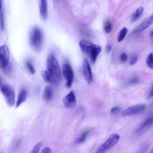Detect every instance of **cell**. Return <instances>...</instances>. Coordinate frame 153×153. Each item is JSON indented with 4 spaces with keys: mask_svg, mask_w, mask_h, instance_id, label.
<instances>
[{
    "mask_svg": "<svg viewBox=\"0 0 153 153\" xmlns=\"http://www.w3.org/2000/svg\"><path fill=\"white\" fill-rule=\"evenodd\" d=\"M47 71L53 78L55 84H58L62 80V73L57 60L53 55H50L47 59Z\"/></svg>",
    "mask_w": 153,
    "mask_h": 153,
    "instance_id": "6da1fadb",
    "label": "cell"
},
{
    "mask_svg": "<svg viewBox=\"0 0 153 153\" xmlns=\"http://www.w3.org/2000/svg\"><path fill=\"white\" fill-rule=\"evenodd\" d=\"M43 35L42 31L37 27L32 29L30 34V44L32 48L36 52H39L42 46Z\"/></svg>",
    "mask_w": 153,
    "mask_h": 153,
    "instance_id": "7a4b0ae2",
    "label": "cell"
},
{
    "mask_svg": "<svg viewBox=\"0 0 153 153\" xmlns=\"http://www.w3.org/2000/svg\"><path fill=\"white\" fill-rule=\"evenodd\" d=\"M120 139V134L117 133L111 134L102 144H101L97 148L94 153H106L118 142Z\"/></svg>",
    "mask_w": 153,
    "mask_h": 153,
    "instance_id": "3957f363",
    "label": "cell"
},
{
    "mask_svg": "<svg viewBox=\"0 0 153 153\" xmlns=\"http://www.w3.org/2000/svg\"><path fill=\"white\" fill-rule=\"evenodd\" d=\"M0 90L4 95L7 104L13 106L15 103V94L13 90L4 82L0 76Z\"/></svg>",
    "mask_w": 153,
    "mask_h": 153,
    "instance_id": "277c9868",
    "label": "cell"
},
{
    "mask_svg": "<svg viewBox=\"0 0 153 153\" xmlns=\"http://www.w3.org/2000/svg\"><path fill=\"white\" fill-rule=\"evenodd\" d=\"M62 72L66 80V87L70 88L73 83L74 79V73L71 65L68 63H65L63 65Z\"/></svg>",
    "mask_w": 153,
    "mask_h": 153,
    "instance_id": "5b68a950",
    "label": "cell"
},
{
    "mask_svg": "<svg viewBox=\"0 0 153 153\" xmlns=\"http://www.w3.org/2000/svg\"><path fill=\"white\" fill-rule=\"evenodd\" d=\"M146 105L144 104H138L133 105L126 109L121 112V116L126 117L127 116L134 115L143 112L146 109Z\"/></svg>",
    "mask_w": 153,
    "mask_h": 153,
    "instance_id": "8992f818",
    "label": "cell"
},
{
    "mask_svg": "<svg viewBox=\"0 0 153 153\" xmlns=\"http://www.w3.org/2000/svg\"><path fill=\"white\" fill-rule=\"evenodd\" d=\"M10 53L7 45L0 47V68H5L9 63Z\"/></svg>",
    "mask_w": 153,
    "mask_h": 153,
    "instance_id": "52a82bcc",
    "label": "cell"
},
{
    "mask_svg": "<svg viewBox=\"0 0 153 153\" xmlns=\"http://www.w3.org/2000/svg\"><path fill=\"white\" fill-rule=\"evenodd\" d=\"M153 126V115L143 121L135 129L134 133L140 134Z\"/></svg>",
    "mask_w": 153,
    "mask_h": 153,
    "instance_id": "ba28073f",
    "label": "cell"
},
{
    "mask_svg": "<svg viewBox=\"0 0 153 153\" xmlns=\"http://www.w3.org/2000/svg\"><path fill=\"white\" fill-rule=\"evenodd\" d=\"M64 106L66 108H72L76 104V100L75 93L73 91H71L63 100Z\"/></svg>",
    "mask_w": 153,
    "mask_h": 153,
    "instance_id": "9c48e42d",
    "label": "cell"
},
{
    "mask_svg": "<svg viewBox=\"0 0 153 153\" xmlns=\"http://www.w3.org/2000/svg\"><path fill=\"white\" fill-rule=\"evenodd\" d=\"M83 75L85 79L88 84L93 81V74L90 65L87 59H85L83 63Z\"/></svg>",
    "mask_w": 153,
    "mask_h": 153,
    "instance_id": "30bf717a",
    "label": "cell"
},
{
    "mask_svg": "<svg viewBox=\"0 0 153 153\" xmlns=\"http://www.w3.org/2000/svg\"><path fill=\"white\" fill-rule=\"evenodd\" d=\"M79 45L80 48L82 50V51L83 53H84L85 54H86L87 55L89 56L94 44L91 43L90 41L82 39L79 42Z\"/></svg>",
    "mask_w": 153,
    "mask_h": 153,
    "instance_id": "8fae6325",
    "label": "cell"
},
{
    "mask_svg": "<svg viewBox=\"0 0 153 153\" xmlns=\"http://www.w3.org/2000/svg\"><path fill=\"white\" fill-rule=\"evenodd\" d=\"M153 23V14L149 16L148 18H147L144 22H143L136 29L134 30V33H138L143 30H144L145 29L148 28L149 26H150Z\"/></svg>",
    "mask_w": 153,
    "mask_h": 153,
    "instance_id": "7c38bea8",
    "label": "cell"
},
{
    "mask_svg": "<svg viewBox=\"0 0 153 153\" xmlns=\"http://www.w3.org/2000/svg\"><path fill=\"white\" fill-rule=\"evenodd\" d=\"M39 11L42 19L45 20L48 16L47 0H40Z\"/></svg>",
    "mask_w": 153,
    "mask_h": 153,
    "instance_id": "4fadbf2b",
    "label": "cell"
},
{
    "mask_svg": "<svg viewBox=\"0 0 153 153\" xmlns=\"http://www.w3.org/2000/svg\"><path fill=\"white\" fill-rule=\"evenodd\" d=\"M101 50H102V48L100 45L97 44L94 45V47L89 54L90 59L93 63H95L98 56L101 52Z\"/></svg>",
    "mask_w": 153,
    "mask_h": 153,
    "instance_id": "5bb4252c",
    "label": "cell"
},
{
    "mask_svg": "<svg viewBox=\"0 0 153 153\" xmlns=\"http://www.w3.org/2000/svg\"><path fill=\"white\" fill-rule=\"evenodd\" d=\"M26 97H27V92H26V91L25 90H22L20 91L19 94L18 95L16 107V108L19 107L22 103L25 102V100L26 99Z\"/></svg>",
    "mask_w": 153,
    "mask_h": 153,
    "instance_id": "9a60e30c",
    "label": "cell"
},
{
    "mask_svg": "<svg viewBox=\"0 0 153 153\" xmlns=\"http://www.w3.org/2000/svg\"><path fill=\"white\" fill-rule=\"evenodd\" d=\"M41 75H42V77L43 79L45 82H47L49 84H56L53 78L52 77L51 75L49 73V72L48 71H42V72H41Z\"/></svg>",
    "mask_w": 153,
    "mask_h": 153,
    "instance_id": "2e32d148",
    "label": "cell"
},
{
    "mask_svg": "<svg viewBox=\"0 0 153 153\" xmlns=\"http://www.w3.org/2000/svg\"><path fill=\"white\" fill-rule=\"evenodd\" d=\"M53 96V90L50 87L47 86L45 87L44 93H43V97L46 101H50L52 99Z\"/></svg>",
    "mask_w": 153,
    "mask_h": 153,
    "instance_id": "e0dca14e",
    "label": "cell"
},
{
    "mask_svg": "<svg viewBox=\"0 0 153 153\" xmlns=\"http://www.w3.org/2000/svg\"><path fill=\"white\" fill-rule=\"evenodd\" d=\"M143 8L142 7H140L138 8H137L135 11V12L132 14L131 16V22H134L137 20H138L140 16H142L143 12Z\"/></svg>",
    "mask_w": 153,
    "mask_h": 153,
    "instance_id": "ac0fdd59",
    "label": "cell"
},
{
    "mask_svg": "<svg viewBox=\"0 0 153 153\" xmlns=\"http://www.w3.org/2000/svg\"><path fill=\"white\" fill-rule=\"evenodd\" d=\"M90 133V131L89 130H86L84 131L83 133H81V134L75 140V143L76 144H79L81 143H83L87 139V137H88V135Z\"/></svg>",
    "mask_w": 153,
    "mask_h": 153,
    "instance_id": "d6986e66",
    "label": "cell"
},
{
    "mask_svg": "<svg viewBox=\"0 0 153 153\" xmlns=\"http://www.w3.org/2000/svg\"><path fill=\"white\" fill-rule=\"evenodd\" d=\"M128 32V29L127 27H123L120 32H119V35L118 36V42H121L122 41H123V39L125 38L127 33Z\"/></svg>",
    "mask_w": 153,
    "mask_h": 153,
    "instance_id": "ffe728a7",
    "label": "cell"
},
{
    "mask_svg": "<svg viewBox=\"0 0 153 153\" xmlns=\"http://www.w3.org/2000/svg\"><path fill=\"white\" fill-rule=\"evenodd\" d=\"M149 147V144L148 142H144L140 148L134 153H145L148 150Z\"/></svg>",
    "mask_w": 153,
    "mask_h": 153,
    "instance_id": "44dd1931",
    "label": "cell"
},
{
    "mask_svg": "<svg viewBox=\"0 0 153 153\" xmlns=\"http://www.w3.org/2000/svg\"><path fill=\"white\" fill-rule=\"evenodd\" d=\"M139 81V79L137 76H132L131 78H129L127 82H126V84L127 85H134V84H136L137 83H138Z\"/></svg>",
    "mask_w": 153,
    "mask_h": 153,
    "instance_id": "7402d4cb",
    "label": "cell"
},
{
    "mask_svg": "<svg viewBox=\"0 0 153 153\" xmlns=\"http://www.w3.org/2000/svg\"><path fill=\"white\" fill-rule=\"evenodd\" d=\"M146 65L148 68L153 69V53H150L146 59Z\"/></svg>",
    "mask_w": 153,
    "mask_h": 153,
    "instance_id": "603a6c76",
    "label": "cell"
},
{
    "mask_svg": "<svg viewBox=\"0 0 153 153\" xmlns=\"http://www.w3.org/2000/svg\"><path fill=\"white\" fill-rule=\"evenodd\" d=\"M112 23H111V22L109 20H107L105 25V27H104V30H105V32L107 33L111 32L112 30Z\"/></svg>",
    "mask_w": 153,
    "mask_h": 153,
    "instance_id": "cb8c5ba5",
    "label": "cell"
},
{
    "mask_svg": "<svg viewBox=\"0 0 153 153\" xmlns=\"http://www.w3.org/2000/svg\"><path fill=\"white\" fill-rule=\"evenodd\" d=\"M26 67H27L28 71L30 72V73L31 74H35V69H34V67L33 66L32 64L31 63V62L30 61H27L26 63Z\"/></svg>",
    "mask_w": 153,
    "mask_h": 153,
    "instance_id": "d4e9b609",
    "label": "cell"
},
{
    "mask_svg": "<svg viewBox=\"0 0 153 153\" xmlns=\"http://www.w3.org/2000/svg\"><path fill=\"white\" fill-rule=\"evenodd\" d=\"M137 59H138V56L137 54H132L131 56L130 59V65H134L137 62Z\"/></svg>",
    "mask_w": 153,
    "mask_h": 153,
    "instance_id": "484cf974",
    "label": "cell"
},
{
    "mask_svg": "<svg viewBox=\"0 0 153 153\" xmlns=\"http://www.w3.org/2000/svg\"><path fill=\"white\" fill-rule=\"evenodd\" d=\"M42 142H39V143H36V144L34 146V147L33 148V149L32 150V151H31L30 153H38L39 150L40 148H41V146H42Z\"/></svg>",
    "mask_w": 153,
    "mask_h": 153,
    "instance_id": "4316f807",
    "label": "cell"
},
{
    "mask_svg": "<svg viewBox=\"0 0 153 153\" xmlns=\"http://www.w3.org/2000/svg\"><path fill=\"white\" fill-rule=\"evenodd\" d=\"M121 111V109L120 107H113L111 109V114L112 115H116L117 114H118L119 112H120Z\"/></svg>",
    "mask_w": 153,
    "mask_h": 153,
    "instance_id": "83f0119b",
    "label": "cell"
},
{
    "mask_svg": "<svg viewBox=\"0 0 153 153\" xmlns=\"http://www.w3.org/2000/svg\"><path fill=\"white\" fill-rule=\"evenodd\" d=\"M128 59V56H127V54L126 53H122L121 55H120V59L121 60V62H125L127 61Z\"/></svg>",
    "mask_w": 153,
    "mask_h": 153,
    "instance_id": "f1b7e54d",
    "label": "cell"
},
{
    "mask_svg": "<svg viewBox=\"0 0 153 153\" xmlns=\"http://www.w3.org/2000/svg\"><path fill=\"white\" fill-rule=\"evenodd\" d=\"M41 153H51V149L48 147H45L42 149Z\"/></svg>",
    "mask_w": 153,
    "mask_h": 153,
    "instance_id": "f546056e",
    "label": "cell"
},
{
    "mask_svg": "<svg viewBox=\"0 0 153 153\" xmlns=\"http://www.w3.org/2000/svg\"><path fill=\"white\" fill-rule=\"evenodd\" d=\"M148 97H149V98L153 97V84H152V86L151 87L150 90H149V93H148Z\"/></svg>",
    "mask_w": 153,
    "mask_h": 153,
    "instance_id": "4dcf8cb0",
    "label": "cell"
},
{
    "mask_svg": "<svg viewBox=\"0 0 153 153\" xmlns=\"http://www.w3.org/2000/svg\"><path fill=\"white\" fill-rule=\"evenodd\" d=\"M112 50V45L110 44H108L106 46V50L107 53H109Z\"/></svg>",
    "mask_w": 153,
    "mask_h": 153,
    "instance_id": "1f68e13d",
    "label": "cell"
},
{
    "mask_svg": "<svg viewBox=\"0 0 153 153\" xmlns=\"http://www.w3.org/2000/svg\"><path fill=\"white\" fill-rule=\"evenodd\" d=\"M150 36H151V38L153 37V30H152V31L150 32Z\"/></svg>",
    "mask_w": 153,
    "mask_h": 153,
    "instance_id": "d6a6232c",
    "label": "cell"
},
{
    "mask_svg": "<svg viewBox=\"0 0 153 153\" xmlns=\"http://www.w3.org/2000/svg\"><path fill=\"white\" fill-rule=\"evenodd\" d=\"M148 153H153V148L151 149V151Z\"/></svg>",
    "mask_w": 153,
    "mask_h": 153,
    "instance_id": "836d02e7",
    "label": "cell"
},
{
    "mask_svg": "<svg viewBox=\"0 0 153 153\" xmlns=\"http://www.w3.org/2000/svg\"><path fill=\"white\" fill-rule=\"evenodd\" d=\"M1 6H2V0H0V10H1Z\"/></svg>",
    "mask_w": 153,
    "mask_h": 153,
    "instance_id": "e575fe53",
    "label": "cell"
}]
</instances>
